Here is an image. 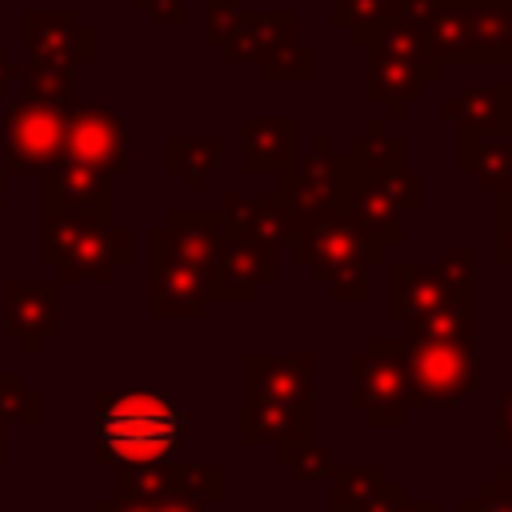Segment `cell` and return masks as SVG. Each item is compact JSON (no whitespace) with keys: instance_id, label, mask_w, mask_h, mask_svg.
Returning a JSON list of instances; mask_svg holds the SVG:
<instances>
[{"instance_id":"cell-1","label":"cell","mask_w":512,"mask_h":512,"mask_svg":"<svg viewBox=\"0 0 512 512\" xmlns=\"http://www.w3.org/2000/svg\"><path fill=\"white\" fill-rule=\"evenodd\" d=\"M188 436V412L156 388H100L92 396V456L104 468L168 460Z\"/></svg>"},{"instance_id":"cell-2","label":"cell","mask_w":512,"mask_h":512,"mask_svg":"<svg viewBox=\"0 0 512 512\" xmlns=\"http://www.w3.org/2000/svg\"><path fill=\"white\" fill-rule=\"evenodd\" d=\"M436 64H512V0H404Z\"/></svg>"},{"instance_id":"cell-3","label":"cell","mask_w":512,"mask_h":512,"mask_svg":"<svg viewBox=\"0 0 512 512\" xmlns=\"http://www.w3.org/2000/svg\"><path fill=\"white\" fill-rule=\"evenodd\" d=\"M288 252L336 304H364L372 296L368 268L388 264V252L368 240L348 212H324L292 228Z\"/></svg>"},{"instance_id":"cell-4","label":"cell","mask_w":512,"mask_h":512,"mask_svg":"<svg viewBox=\"0 0 512 512\" xmlns=\"http://www.w3.org/2000/svg\"><path fill=\"white\" fill-rule=\"evenodd\" d=\"M40 264L56 284H112L132 264V228L104 216H40Z\"/></svg>"},{"instance_id":"cell-5","label":"cell","mask_w":512,"mask_h":512,"mask_svg":"<svg viewBox=\"0 0 512 512\" xmlns=\"http://www.w3.org/2000/svg\"><path fill=\"white\" fill-rule=\"evenodd\" d=\"M396 356L408 384V408L424 412H456L460 400L480 384L476 344L456 340H416L396 336Z\"/></svg>"},{"instance_id":"cell-6","label":"cell","mask_w":512,"mask_h":512,"mask_svg":"<svg viewBox=\"0 0 512 512\" xmlns=\"http://www.w3.org/2000/svg\"><path fill=\"white\" fill-rule=\"evenodd\" d=\"M440 76L444 64H436V56L404 20L388 28L376 44H368V96L384 104V120H400Z\"/></svg>"},{"instance_id":"cell-7","label":"cell","mask_w":512,"mask_h":512,"mask_svg":"<svg viewBox=\"0 0 512 512\" xmlns=\"http://www.w3.org/2000/svg\"><path fill=\"white\" fill-rule=\"evenodd\" d=\"M424 208V176L416 168H392V172H356L352 168V188H348V216L356 228L376 240L384 252L400 248L408 240L404 216Z\"/></svg>"},{"instance_id":"cell-8","label":"cell","mask_w":512,"mask_h":512,"mask_svg":"<svg viewBox=\"0 0 512 512\" xmlns=\"http://www.w3.org/2000/svg\"><path fill=\"white\" fill-rule=\"evenodd\" d=\"M64 160L124 176L132 164V116L112 100H76L64 108Z\"/></svg>"},{"instance_id":"cell-9","label":"cell","mask_w":512,"mask_h":512,"mask_svg":"<svg viewBox=\"0 0 512 512\" xmlns=\"http://www.w3.org/2000/svg\"><path fill=\"white\" fill-rule=\"evenodd\" d=\"M276 188L284 192L296 224L324 216V212H344L348 188H352V160H348V152H336V140L328 132L312 136L308 152H296L292 168L280 172Z\"/></svg>"},{"instance_id":"cell-10","label":"cell","mask_w":512,"mask_h":512,"mask_svg":"<svg viewBox=\"0 0 512 512\" xmlns=\"http://www.w3.org/2000/svg\"><path fill=\"white\" fill-rule=\"evenodd\" d=\"M348 408L360 412L372 428H404L408 408V384L396 356V336H372L364 352L348 356Z\"/></svg>"},{"instance_id":"cell-11","label":"cell","mask_w":512,"mask_h":512,"mask_svg":"<svg viewBox=\"0 0 512 512\" xmlns=\"http://www.w3.org/2000/svg\"><path fill=\"white\" fill-rule=\"evenodd\" d=\"M72 104V100H68ZM32 96H16L4 112V136H0V160L4 172L40 176L44 168L64 160V108Z\"/></svg>"},{"instance_id":"cell-12","label":"cell","mask_w":512,"mask_h":512,"mask_svg":"<svg viewBox=\"0 0 512 512\" xmlns=\"http://www.w3.org/2000/svg\"><path fill=\"white\" fill-rule=\"evenodd\" d=\"M224 240L228 228L216 208H168L164 224L148 228V268L196 272L208 288V272Z\"/></svg>"},{"instance_id":"cell-13","label":"cell","mask_w":512,"mask_h":512,"mask_svg":"<svg viewBox=\"0 0 512 512\" xmlns=\"http://www.w3.org/2000/svg\"><path fill=\"white\" fill-rule=\"evenodd\" d=\"M20 44L32 64L84 68L96 60V32L80 20L76 8H24L20 12Z\"/></svg>"},{"instance_id":"cell-14","label":"cell","mask_w":512,"mask_h":512,"mask_svg":"<svg viewBox=\"0 0 512 512\" xmlns=\"http://www.w3.org/2000/svg\"><path fill=\"white\" fill-rule=\"evenodd\" d=\"M40 216H104L116 220V176L60 160L40 172Z\"/></svg>"},{"instance_id":"cell-15","label":"cell","mask_w":512,"mask_h":512,"mask_svg":"<svg viewBox=\"0 0 512 512\" xmlns=\"http://www.w3.org/2000/svg\"><path fill=\"white\" fill-rule=\"evenodd\" d=\"M216 212H220L228 236L252 244L264 256H280V248H288L292 228H296V220H292L288 200H284L280 188H268V192H256V196L236 192V188H224Z\"/></svg>"},{"instance_id":"cell-16","label":"cell","mask_w":512,"mask_h":512,"mask_svg":"<svg viewBox=\"0 0 512 512\" xmlns=\"http://www.w3.org/2000/svg\"><path fill=\"white\" fill-rule=\"evenodd\" d=\"M0 316H4V336L16 340L24 356H40L44 344L60 336V284L56 280H8Z\"/></svg>"},{"instance_id":"cell-17","label":"cell","mask_w":512,"mask_h":512,"mask_svg":"<svg viewBox=\"0 0 512 512\" xmlns=\"http://www.w3.org/2000/svg\"><path fill=\"white\" fill-rule=\"evenodd\" d=\"M388 284H384V308L392 320L400 324H412L420 316H428L432 308L440 304H452V300H468L476 292H464L448 272L444 264H408V260H388L384 268Z\"/></svg>"},{"instance_id":"cell-18","label":"cell","mask_w":512,"mask_h":512,"mask_svg":"<svg viewBox=\"0 0 512 512\" xmlns=\"http://www.w3.org/2000/svg\"><path fill=\"white\" fill-rule=\"evenodd\" d=\"M316 396V356L292 352H244L240 356V400H284L312 404Z\"/></svg>"},{"instance_id":"cell-19","label":"cell","mask_w":512,"mask_h":512,"mask_svg":"<svg viewBox=\"0 0 512 512\" xmlns=\"http://www.w3.org/2000/svg\"><path fill=\"white\" fill-rule=\"evenodd\" d=\"M280 268H276V256H264L256 252L252 244L228 236L212 260V272H208V304H248V300H260V292L268 284H276Z\"/></svg>"},{"instance_id":"cell-20","label":"cell","mask_w":512,"mask_h":512,"mask_svg":"<svg viewBox=\"0 0 512 512\" xmlns=\"http://www.w3.org/2000/svg\"><path fill=\"white\" fill-rule=\"evenodd\" d=\"M316 432V404H284V400H240V444H276V460Z\"/></svg>"},{"instance_id":"cell-21","label":"cell","mask_w":512,"mask_h":512,"mask_svg":"<svg viewBox=\"0 0 512 512\" xmlns=\"http://www.w3.org/2000/svg\"><path fill=\"white\" fill-rule=\"evenodd\" d=\"M440 116L456 124V136H512V80L464 84L444 96Z\"/></svg>"},{"instance_id":"cell-22","label":"cell","mask_w":512,"mask_h":512,"mask_svg":"<svg viewBox=\"0 0 512 512\" xmlns=\"http://www.w3.org/2000/svg\"><path fill=\"white\" fill-rule=\"evenodd\" d=\"M292 116H244L240 120V172L244 176H280L296 160Z\"/></svg>"},{"instance_id":"cell-23","label":"cell","mask_w":512,"mask_h":512,"mask_svg":"<svg viewBox=\"0 0 512 512\" xmlns=\"http://www.w3.org/2000/svg\"><path fill=\"white\" fill-rule=\"evenodd\" d=\"M296 20H300L296 8H272V12L244 8L232 36L216 52L224 56V64H260L272 52H280L284 44L296 40Z\"/></svg>"},{"instance_id":"cell-24","label":"cell","mask_w":512,"mask_h":512,"mask_svg":"<svg viewBox=\"0 0 512 512\" xmlns=\"http://www.w3.org/2000/svg\"><path fill=\"white\" fill-rule=\"evenodd\" d=\"M208 312V288L196 272L152 268L148 280V316L152 320H200Z\"/></svg>"},{"instance_id":"cell-25","label":"cell","mask_w":512,"mask_h":512,"mask_svg":"<svg viewBox=\"0 0 512 512\" xmlns=\"http://www.w3.org/2000/svg\"><path fill=\"white\" fill-rule=\"evenodd\" d=\"M400 20H404V0H332L328 8V24L340 28L356 48L376 44Z\"/></svg>"},{"instance_id":"cell-26","label":"cell","mask_w":512,"mask_h":512,"mask_svg":"<svg viewBox=\"0 0 512 512\" xmlns=\"http://www.w3.org/2000/svg\"><path fill=\"white\" fill-rule=\"evenodd\" d=\"M456 172L480 192H496L512 172V136H456Z\"/></svg>"},{"instance_id":"cell-27","label":"cell","mask_w":512,"mask_h":512,"mask_svg":"<svg viewBox=\"0 0 512 512\" xmlns=\"http://www.w3.org/2000/svg\"><path fill=\"white\" fill-rule=\"evenodd\" d=\"M224 160V136H168V176L188 192H204Z\"/></svg>"},{"instance_id":"cell-28","label":"cell","mask_w":512,"mask_h":512,"mask_svg":"<svg viewBox=\"0 0 512 512\" xmlns=\"http://www.w3.org/2000/svg\"><path fill=\"white\" fill-rule=\"evenodd\" d=\"M388 480H392V472L384 464H332L328 512H368Z\"/></svg>"},{"instance_id":"cell-29","label":"cell","mask_w":512,"mask_h":512,"mask_svg":"<svg viewBox=\"0 0 512 512\" xmlns=\"http://www.w3.org/2000/svg\"><path fill=\"white\" fill-rule=\"evenodd\" d=\"M404 336H416V340H456V344H476V296L432 308L428 316L404 324Z\"/></svg>"},{"instance_id":"cell-30","label":"cell","mask_w":512,"mask_h":512,"mask_svg":"<svg viewBox=\"0 0 512 512\" xmlns=\"http://www.w3.org/2000/svg\"><path fill=\"white\" fill-rule=\"evenodd\" d=\"M256 76L264 84H312L316 80V48L304 40H292L280 52H272L268 60H260Z\"/></svg>"},{"instance_id":"cell-31","label":"cell","mask_w":512,"mask_h":512,"mask_svg":"<svg viewBox=\"0 0 512 512\" xmlns=\"http://www.w3.org/2000/svg\"><path fill=\"white\" fill-rule=\"evenodd\" d=\"M172 492V464L156 460V464H124L112 468V496H128V500H160Z\"/></svg>"},{"instance_id":"cell-32","label":"cell","mask_w":512,"mask_h":512,"mask_svg":"<svg viewBox=\"0 0 512 512\" xmlns=\"http://www.w3.org/2000/svg\"><path fill=\"white\" fill-rule=\"evenodd\" d=\"M0 420L20 428L44 424V396L20 372H0Z\"/></svg>"},{"instance_id":"cell-33","label":"cell","mask_w":512,"mask_h":512,"mask_svg":"<svg viewBox=\"0 0 512 512\" xmlns=\"http://www.w3.org/2000/svg\"><path fill=\"white\" fill-rule=\"evenodd\" d=\"M76 68H60V64H32L24 60V80H20V96L32 100H48V104H68L72 88H76Z\"/></svg>"},{"instance_id":"cell-34","label":"cell","mask_w":512,"mask_h":512,"mask_svg":"<svg viewBox=\"0 0 512 512\" xmlns=\"http://www.w3.org/2000/svg\"><path fill=\"white\" fill-rule=\"evenodd\" d=\"M172 496H184V500H196V504H216L224 496V472L220 464H172Z\"/></svg>"},{"instance_id":"cell-35","label":"cell","mask_w":512,"mask_h":512,"mask_svg":"<svg viewBox=\"0 0 512 512\" xmlns=\"http://www.w3.org/2000/svg\"><path fill=\"white\" fill-rule=\"evenodd\" d=\"M276 464H284V468L292 472V480H296V484H320V480L332 472V448H328V444H320V440L312 436L308 444H300V448L284 452Z\"/></svg>"},{"instance_id":"cell-36","label":"cell","mask_w":512,"mask_h":512,"mask_svg":"<svg viewBox=\"0 0 512 512\" xmlns=\"http://www.w3.org/2000/svg\"><path fill=\"white\" fill-rule=\"evenodd\" d=\"M492 260L512 268V172L492 192Z\"/></svg>"},{"instance_id":"cell-37","label":"cell","mask_w":512,"mask_h":512,"mask_svg":"<svg viewBox=\"0 0 512 512\" xmlns=\"http://www.w3.org/2000/svg\"><path fill=\"white\" fill-rule=\"evenodd\" d=\"M244 8H248L244 0H204V44L220 48L232 36V28L244 16Z\"/></svg>"},{"instance_id":"cell-38","label":"cell","mask_w":512,"mask_h":512,"mask_svg":"<svg viewBox=\"0 0 512 512\" xmlns=\"http://www.w3.org/2000/svg\"><path fill=\"white\" fill-rule=\"evenodd\" d=\"M456 512H512V488L500 476H492V480L476 484V492L468 500H460Z\"/></svg>"},{"instance_id":"cell-39","label":"cell","mask_w":512,"mask_h":512,"mask_svg":"<svg viewBox=\"0 0 512 512\" xmlns=\"http://www.w3.org/2000/svg\"><path fill=\"white\" fill-rule=\"evenodd\" d=\"M136 12H144L148 20L156 24H168V28H184L188 24V4L184 0H128Z\"/></svg>"},{"instance_id":"cell-40","label":"cell","mask_w":512,"mask_h":512,"mask_svg":"<svg viewBox=\"0 0 512 512\" xmlns=\"http://www.w3.org/2000/svg\"><path fill=\"white\" fill-rule=\"evenodd\" d=\"M492 444L512 452V384L500 392V404H496V428H492Z\"/></svg>"},{"instance_id":"cell-41","label":"cell","mask_w":512,"mask_h":512,"mask_svg":"<svg viewBox=\"0 0 512 512\" xmlns=\"http://www.w3.org/2000/svg\"><path fill=\"white\" fill-rule=\"evenodd\" d=\"M20 80H24V64H16L12 52L0 44V100H4L12 88H20Z\"/></svg>"},{"instance_id":"cell-42","label":"cell","mask_w":512,"mask_h":512,"mask_svg":"<svg viewBox=\"0 0 512 512\" xmlns=\"http://www.w3.org/2000/svg\"><path fill=\"white\" fill-rule=\"evenodd\" d=\"M404 496H408L404 480H396V476H392V480H388V484L380 488V496L372 500V508H368V512H396V504H400Z\"/></svg>"},{"instance_id":"cell-43","label":"cell","mask_w":512,"mask_h":512,"mask_svg":"<svg viewBox=\"0 0 512 512\" xmlns=\"http://www.w3.org/2000/svg\"><path fill=\"white\" fill-rule=\"evenodd\" d=\"M92 512H152V500H128V496H108L96 500Z\"/></svg>"},{"instance_id":"cell-44","label":"cell","mask_w":512,"mask_h":512,"mask_svg":"<svg viewBox=\"0 0 512 512\" xmlns=\"http://www.w3.org/2000/svg\"><path fill=\"white\" fill-rule=\"evenodd\" d=\"M152 512H208V504H196V500H184V496H160L152 500Z\"/></svg>"},{"instance_id":"cell-45","label":"cell","mask_w":512,"mask_h":512,"mask_svg":"<svg viewBox=\"0 0 512 512\" xmlns=\"http://www.w3.org/2000/svg\"><path fill=\"white\" fill-rule=\"evenodd\" d=\"M396 512H444V504H440V500H416V496H404V500L396 504Z\"/></svg>"},{"instance_id":"cell-46","label":"cell","mask_w":512,"mask_h":512,"mask_svg":"<svg viewBox=\"0 0 512 512\" xmlns=\"http://www.w3.org/2000/svg\"><path fill=\"white\" fill-rule=\"evenodd\" d=\"M492 476H500V480L512 488V460H508V464H496V472H492Z\"/></svg>"},{"instance_id":"cell-47","label":"cell","mask_w":512,"mask_h":512,"mask_svg":"<svg viewBox=\"0 0 512 512\" xmlns=\"http://www.w3.org/2000/svg\"><path fill=\"white\" fill-rule=\"evenodd\" d=\"M8 208V172H0V212Z\"/></svg>"},{"instance_id":"cell-48","label":"cell","mask_w":512,"mask_h":512,"mask_svg":"<svg viewBox=\"0 0 512 512\" xmlns=\"http://www.w3.org/2000/svg\"><path fill=\"white\" fill-rule=\"evenodd\" d=\"M4 428H8V424H4V420H0V464H4V460H8V440H4Z\"/></svg>"}]
</instances>
